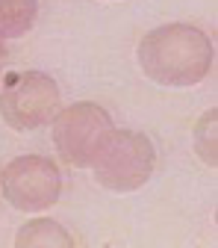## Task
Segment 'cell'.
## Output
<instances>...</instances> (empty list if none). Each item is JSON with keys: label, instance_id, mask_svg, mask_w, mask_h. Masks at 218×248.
I'll use <instances>...</instances> for the list:
<instances>
[{"label": "cell", "instance_id": "obj_1", "mask_svg": "<svg viewBox=\"0 0 218 248\" xmlns=\"http://www.w3.org/2000/svg\"><path fill=\"white\" fill-rule=\"evenodd\" d=\"M139 65L160 86H198L212 68V42L195 24H162L139 42Z\"/></svg>", "mask_w": 218, "mask_h": 248}, {"label": "cell", "instance_id": "obj_2", "mask_svg": "<svg viewBox=\"0 0 218 248\" xmlns=\"http://www.w3.org/2000/svg\"><path fill=\"white\" fill-rule=\"evenodd\" d=\"M153 166H157V151L145 133L112 130L91 163V171L109 192H136L150 180Z\"/></svg>", "mask_w": 218, "mask_h": 248}, {"label": "cell", "instance_id": "obj_3", "mask_svg": "<svg viewBox=\"0 0 218 248\" xmlns=\"http://www.w3.org/2000/svg\"><path fill=\"white\" fill-rule=\"evenodd\" d=\"M59 83L44 71H9L0 80V115L12 130L29 133L59 112Z\"/></svg>", "mask_w": 218, "mask_h": 248}, {"label": "cell", "instance_id": "obj_4", "mask_svg": "<svg viewBox=\"0 0 218 248\" xmlns=\"http://www.w3.org/2000/svg\"><path fill=\"white\" fill-rule=\"evenodd\" d=\"M115 130L109 112L101 104L91 101H77L65 109H59L53 118V145L59 157L68 166L77 169H91L98 151Z\"/></svg>", "mask_w": 218, "mask_h": 248}, {"label": "cell", "instance_id": "obj_5", "mask_svg": "<svg viewBox=\"0 0 218 248\" xmlns=\"http://www.w3.org/2000/svg\"><path fill=\"white\" fill-rule=\"evenodd\" d=\"M0 189L15 210L42 213L59 201L62 177L53 160L39 157V154H27V157H15L0 171Z\"/></svg>", "mask_w": 218, "mask_h": 248}, {"label": "cell", "instance_id": "obj_6", "mask_svg": "<svg viewBox=\"0 0 218 248\" xmlns=\"http://www.w3.org/2000/svg\"><path fill=\"white\" fill-rule=\"evenodd\" d=\"M39 18V0H0V42L21 39Z\"/></svg>", "mask_w": 218, "mask_h": 248}, {"label": "cell", "instance_id": "obj_7", "mask_svg": "<svg viewBox=\"0 0 218 248\" xmlns=\"http://www.w3.org/2000/svg\"><path fill=\"white\" fill-rule=\"evenodd\" d=\"M15 245L18 248H39V245H50V248H71L74 239L71 233L62 228L59 222L53 219H33L18 228V236H15Z\"/></svg>", "mask_w": 218, "mask_h": 248}, {"label": "cell", "instance_id": "obj_8", "mask_svg": "<svg viewBox=\"0 0 218 248\" xmlns=\"http://www.w3.org/2000/svg\"><path fill=\"white\" fill-rule=\"evenodd\" d=\"M215 127H218V112L215 109H206L198 121H195V130H192V139H195V154L198 160L209 169L218 166V145H215Z\"/></svg>", "mask_w": 218, "mask_h": 248}, {"label": "cell", "instance_id": "obj_9", "mask_svg": "<svg viewBox=\"0 0 218 248\" xmlns=\"http://www.w3.org/2000/svg\"><path fill=\"white\" fill-rule=\"evenodd\" d=\"M0 62H3V50H0Z\"/></svg>", "mask_w": 218, "mask_h": 248}]
</instances>
